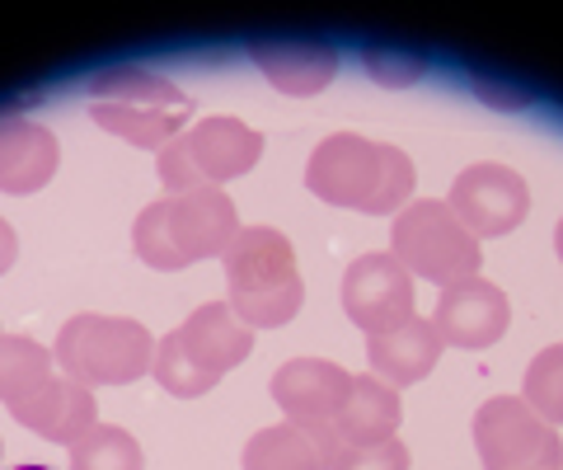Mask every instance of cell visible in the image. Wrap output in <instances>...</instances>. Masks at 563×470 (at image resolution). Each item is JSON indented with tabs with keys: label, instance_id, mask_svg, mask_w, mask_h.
Wrapping results in <instances>:
<instances>
[{
	"label": "cell",
	"instance_id": "ffe728a7",
	"mask_svg": "<svg viewBox=\"0 0 563 470\" xmlns=\"http://www.w3.org/2000/svg\"><path fill=\"white\" fill-rule=\"evenodd\" d=\"M52 348H43L38 339H20V335H0V400L5 405H20L33 391H43L52 376Z\"/></svg>",
	"mask_w": 563,
	"mask_h": 470
},
{
	"label": "cell",
	"instance_id": "8992f818",
	"mask_svg": "<svg viewBox=\"0 0 563 470\" xmlns=\"http://www.w3.org/2000/svg\"><path fill=\"white\" fill-rule=\"evenodd\" d=\"M57 358L62 376L80 381V386H128V381L146 376L155 362V339L141 320L122 316H70L57 335Z\"/></svg>",
	"mask_w": 563,
	"mask_h": 470
},
{
	"label": "cell",
	"instance_id": "8fae6325",
	"mask_svg": "<svg viewBox=\"0 0 563 470\" xmlns=\"http://www.w3.org/2000/svg\"><path fill=\"white\" fill-rule=\"evenodd\" d=\"M343 310L366 335L413 320V273L395 254H357L343 273Z\"/></svg>",
	"mask_w": 563,
	"mask_h": 470
},
{
	"label": "cell",
	"instance_id": "4fadbf2b",
	"mask_svg": "<svg viewBox=\"0 0 563 470\" xmlns=\"http://www.w3.org/2000/svg\"><path fill=\"white\" fill-rule=\"evenodd\" d=\"M507 292L493 287L488 277H465V283L442 287V302H437V335L451 348H488L507 335Z\"/></svg>",
	"mask_w": 563,
	"mask_h": 470
},
{
	"label": "cell",
	"instance_id": "277c9868",
	"mask_svg": "<svg viewBox=\"0 0 563 470\" xmlns=\"http://www.w3.org/2000/svg\"><path fill=\"white\" fill-rule=\"evenodd\" d=\"M225 259V287H231V310L250 329L287 325L306 302V283L296 273L291 240L273 226H244Z\"/></svg>",
	"mask_w": 563,
	"mask_h": 470
},
{
	"label": "cell",
	"instance_id": "d6986e66",
	"mask_svg": "<svg viewBox=\"0 0 563 470\" xmlns=\"http://www.w3.org/2000/svg\"><path fill=\"white\" fill-rule=\"evenodd\" d=\"M250 57L282 95H320L339 76V57L324 43H254Z\"/></svg>",
	"mask_w": 563,
	"mask_h": 470
},
{
	"label": "cell",
	"instance_id": "9a60e30c",
	"mask_svg": "<svg viewBox=\"0 0 563 470\" xmlns=\"http://www.w3.org/2000/svg\"><path fill=\"white\" fill-rule=\"evenodd\" d=\"M366 358H372L376 376L385 381V386H413V381H422L437 358H442V335H437L432 320H404L395 329H380V335H366Z\"/></svg>",
	"mask_w": 563,
	"mask_h": 470
},
{
	"label": "cell",
	"instance_id": "52a82bcc",
	"mask_svg": "<svg viewBox=\"0 0 563 470\" xmlns=\"http://www.w3.org/2000/svg\"><path fill=\"white\" fill-rule=\"evenodd\" d=\"M390 254L413 277H428V283H437V287L479 277V259H484L479 240L465 231V221L451 212V203H437V198L409 203L395 217Z\"/></svg>",
	"mask_w": 563,
	"mask_h": 470
},
{
	"label": "cell",
	"instance_id": "4316f807",
	"mask_svg": "<svg viewBox=\"0 0 563 470\" xmlns=\"http://www.w3.org/2000/svg\"><path fill=\"white\" fill-rule=\"evenodd\" d=\"M14 470H47V466H14Z\"/></svg>",
	"mask_w": 563,
	"mask_h": 470
},
{
	"label": "cell",
	"instance_id": "d4e9b609",
	"mask_svg": "<svg viewBox=\"0 0 563 470\" xmlns=\"http://www.w3.org/2000/svg\"><path fill=\"white\" fill-rule=\"evenodd\" d=\"M14 254H20V240H14V231H10V221L0 217V273H5L10 264H14Z\"/></svg>",
	"mask_w": 563,
	"mask_h": 470
},
{
	"label": "cell",
	"instance_id": "cb8c5ba5",
	"mask_svg": "<svg viewBox=\"0 0 563 470\" xmlns=\"http://www.w3.org/2000/svg\"><path fill=\"white\" fill-rule=\"evenodd\" d=\"M362 66L376 85H390V90H404V85L422 80V62L409 57V52H390V47H366L362 52Z\"/></svg>",
	"mask_w": 563,
	"mask_h": 470
},
{
	"label": "cell",
	"instance_id": "7a4b0ae2",
	"mask_svg": "<svg viewBox=\"0 0 563 470\" xmlns=\"http://www.w3.org/2000/svg\"><path fill=\"white\" fill-rule=\"evenodd\" d=\"M240 217L235 203L221 188H198V194H169L161 203H151L132 226V245L141 254V264L179 273L198 259H217L235 245Z\"/></svg>",
	"mask_w": 563,
	"mask_h": 470
},
{
	"label": "cell",
	"instance_id": "44dd1931",
	"mask_svg": "<svg viewBox=\"0 0 563 470\" xmlns=\"http://www.w3.org/2000/svg\"><path fill=\"white\" fill-rule=\"evenodd\" d=\"M70 470H141V442L128 428L95 424L70 447Z\"/></svg>",
	"mask_w": 563,
	"mask_h": 470
},
{
	"label": "cell",
	"instance_id": "5bb4252c",
	"mask_svg": "<svg viewBox=\"0 0 563 470\" xmlns=\"http://www.w3.org/2000/svg\"><path fill=\"white\" fill-rule=\"evenodd\" d=\"M10 414L24 428L38 433V438L66 442V447H76L85 433L99 424L95 391L80 386V381H70V376H52L43 391H33L29 400H20V405H10Z\"/></svg>",
	"mask_w": 563,
	"mask_h": 470
},
{
	"label": "cell",
	"instance_id": "6da1fadb",
	"mask_svg": "<svg viewBox=\"0 0 563 470\" xmlns=\"http://www.w3.org/2000/svg\"><path fill=\"white\" fill-rule=\"evenodd\" d=\"M413 161L399 146L366 142L357 132H333L306 161V188L314 198L352 212L390 217L413 194Z\"/></svg>",
	"mask_w": 563,
	"mask_h": 470
},
{
	"label": "cell",
	"instance_id": "3957f363",
	"mask_svg": "<svg viewBox=\"0 0 563 470\" xmlns=\"http://www.w3.org/2000/svg\"><path fill=\"white\" fill-rule=\"evenodd\" d=\"M250 353H254V329L235 316L231 302H207L192 310L174 335L155 343L151 376L161 381L169 395L192 400V395H207Z\"/></svg>",
	"mask_w": 563,
	"mask_h": 470
},
{
	"label": "cell",
	"instance_id": "7c38bea8",
	"mask_svg": "<svg viewBox=\"0 0 563 470\" xmlns=\"http://www.w3.org/2000/svg\"><path fill=\"white\" fill-rule=\"evenodd\" d=\"M268 391L291 424L333 428V419H339L343 400L352 391V372H343L339 362H324V358H291L273 372Z\"/></svg>",
	"mask_w": 563,
	"mask_h": 470
},
{
	"label": "cell",
	"instance_id": "9c48e42d",
	"mask_svg": "<svg viewBox=\"0 0 563 470\" xmlns=\"http://www.w3.org/2000/svg\"><path fill=\"white\" fill-rule=\"evenodd\" d=\"M474 447L484 470H563V442L526 400L498 395L474 414Z\"/></svg>",
	"mask_w": 563,
	"mask_h": 470
},
{
	"label": "cell",
	"instance_id": "30bf717a",
	"mask_svg": "<svg viewBox=\"0 0 563 470\" xmlns=\"http://www.w3.org/2000/svg\"><path fill=\"white\" fill-rule=\"evenodd\" d=\"M446 203H451V212L465 221V231L474 240H493V236L517 231L526 221V212H531V188H526L517 170L484 161V165H470L461 179L451 184Z\"/></svg>",
	"mask_w": 563,
	"mask_h": 470
},
{
	"label": "cell",
	"instance_id": "e0dca14e",
	"mask_svg": "<svg viewBox=\"0 0 563 470\" xmlns=\"http://www.w3.org/2000/svg\"><path fill=\"white\" fill-rule=\"evenodd\" d=\"M62 146L47 128L29 118H0V188L5 194H38L57 174Z\"/></svg>",
	"mask_w": 563,
	"mask_h": 470
},
{
	"label": "cell",
	"instance_id": "603a6c76",
	"mask_svg": "<svg viewBox=\"0 0 563 470\" xmlns=\"http://www.w3.org/2000/svg\"><path fill=\"white\" fill-rule=\"evenodd\" d=\"M329 470H409V447L399 438L385 442H362V447H339Z\"/></svg>",
	"mask_w": 563,
	"mask_h": 470
},
{
	"label": "cell",
	"instance_id": "7402d4cb",
	"mask_svg": "<svg viewBox=\"0 0 563 470\" xmlns=\"http://www.w3.org/2000/svg\"><path fill=\"white\" fill-rule=\"evenodd\" d=\"M526 405L544 424H563V343L536 353V362L526 368Z\"/></svg>",
	"mask_w": 563,
	"mask_h": 470
},
{
	"label": "cell",
	"instance_id": "484cf974",
	"mask_svg": "<svg viewBox=\"0 0 563 470\" xmlns=\"http://www.w3.org/2000/svg\"><path fill=\"white\" fill-rule=\"evenodd\" d=\"M554 250H559V259H563V221H559V231H554Z\"/></svg>",
	"mask_w": 563,
	"mask_h": 470
},
{
	"label": "cell",
	"instance_id": "ac0fdd59",
	"mask_svg": "<svg viewBox=\"0 0 563 470\" xmlns=\"http://www.w3.org/2000/svg\"><path fill=\"white\" fill-rule=\"evenodd\" d=\"M404 424V405H399V391L385 386V381L372 376H352V391L343 400L339 419H333V433H339L343 447H362V442H385L395 438Z\"/></svg>",
	"mask_w": 563,
	"mask_h": 470
},
{
	"label": "cell",
	"instance_id": "5b68a950",
	"mask_svg": "<svg viewBox=\"0 0 563 470\" xmlns=\"http://www.w3.org/2000/svg\"><path fill=\"white\" fill-rule=\"evenodd\" d=\"M90 113L103 132L122 136L132 146H146V151H165L179 128L188 123L192 113V99L169 85L165 76H151V72H103L90 85Z\"/></svg>",
	"mask_w": 563,
	"mask_h": 470
},
{
	"label": "cell",
	"instance_id": "ba28073f",
	"mask_svg": "<svg viewBox=\"0 0 563 470\" xmlns=\"http://www.w3.org/2000/svg\"><path fill=\"white\" fill-rule=\"evenodd\" d=\"M263 155V136L244 128L240 118H207L192 132L174 136L161 151V184L169 194H198V188H217L225 179H240L244 170H254Z\"/></svg>",
	"mask_w": 563,
	"mask_h": 470
},
{
	"label": "cell",
	"instance_id": "2e32d148",
	"mask_svg": "<svg viewBox=\"0 0 563 470\" xmlns=\"http://www.w3.org/2000/svg\"><path fill=\"white\" fill-rule=\"evenodd\" d=\"M339 447L343 442L333 428H306L287 419V424L258 428L244 442V470H329Z\"/></svg>",
	"mask_w": 563,
	"mask_h": 470
}]
</instances>
